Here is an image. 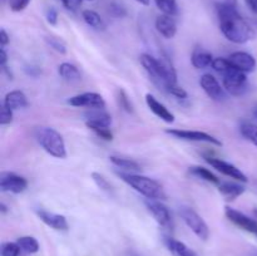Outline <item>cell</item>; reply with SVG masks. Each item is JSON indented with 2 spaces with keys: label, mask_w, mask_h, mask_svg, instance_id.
Instances as JSON below:
<instances>
[{
  "label": "cell",
  "mask_w": 257,
  "mask_h": 256,
  "mask_svg": "<svg viewBox=\"0 0 257 256\" xmlns=\"http://www.w3.org/2000/svg\"><path fill=\"white\" fill-rule=\"evenodd\" d=\"M166 133L170 136H173L175 138H178V140L192 141V142H206L215 146H222V142L218 138L213 137V136L208 135L206 132H201V131L166 130Z\"/></svg>",
  "instance_id": "cell-6"
},
{
  "label": "cell",
  "mask_w": 257,
  "mask_h": 256,
  "mask_svg": "<svg viewBox=\"0 0 257 256\" xmlns=\"http://www.w3.org/2000/svg\"><path fill=\"white\" fill-rule=\"evenodd\" d=\"M87 127L89 128L90 131L95 133L99 138L104 141H112L113 140V133L110 131L109 125H104V124H100V123H95V122H85Z\"/></svg>",
  "instance_id": "cell-27"
},
{
  "label": "cell",
  "mask_w": 257,
  "mask_h": 256,
  "mask_svg": "<svg viewBox=\"0 0 257 256\" xmlns=\"http://www.w3.org/2000/svg\"><path fill=\"white\" fill-rule=\"evenodd\" d=\"M256 236H257V233H256Z\"/></svg>",
  "instance_id": "cell-54"
},
{
  "label": "cell",
  "mask_w": 257,
  "mask_h": 256,
  "mask_svg": "<svg viewBox=\"0 0 257 256\" xmlns=\"http://www.w3.org/2000/svg\"><path fill=\"white\" fill-rule=\"evenodd\" d=\"M166 90H167L171 95L177 98V99H187L188 97L187 92H186L182 87H180V85L177 84H170L167 88H166Z\"/></svg>",
  "instance_id": "cell-36"
},
{
  "label": "cell",
  "mask_w": 257,
  "mask_h": 256,
  "mask_svg": "<svg viewBox=\"0 0 257 256\" xmlns=\"http://www.w3.org/2000/svg\"><path fill=\"white\" fill-rule=\"evenodd\" d=\"M252 256H257V248H256V250L252 251Z\"/></svg>",
  "instance_id": "cell-49"
},
{
  "label": "cell",
  "mask_w": 257,
  "mask_h": 256,
  "mask_svg": "<svg viewBox=\"0 0 257 256\" xmlns=\"http://www.w3.org/2000/svg\"><path fill=\"white\" fill-rule=\"evenodd\" d=\"M82 18L85 22V24L89 25L90 28L95 30H104L105 29V23L103 22V19L100 18V15L98 14L94 10H84L82 13Z\"/></svg>",
  "instance_id": "cell-22"
},
{
  "label": "cell",
  "mask_w": 257,
  "mask_h": 256,
  "mask_svg": "<svg viewBox=\"0 0 257 256\" xmlns=\"http://www.w3.org/2000/svg\"><path fill=\"white\" fill-rule=\"evenodd\" d=\"M12 120H13V110L9 109V108L5 107V105L3 104L2 113H0V124L2 125L10 124Z\"/></svg>",
  "instance_id": "cell-39"
},
{
  "label": "cell",
  "mask_w": 257,
  "mask_h": 256,
  "mask_svg": "<svg viewBox=\"0 0 257 256\" xmlns=\"http://www.w3.org/2000/svg\"><path fill=\"white\" fill-rule=\"evenodd\" d=\"M45 19H47L48 24L50 25H57L58 23V12L54 8H49L45 13Z\"/></svg>",
  "instance_id": "cell-40"
},
{
  "label": "cell",
  "mask_w": 257,
  "mask_h": 256,
  "mask_svg": "<svg viewBox=\"0 0 257 256\" xmlns=\"http://www.w3.org/2000/svg\"><path fill=\"white\" fill-rule=\"evenodd\" d=\"M145 203L146 207L151 212V215L157 221L158 225L165 228L172 227V216H171L170 210L162 202H160L158 200H150V198H147Z\"/></svg>",
  "instance_id": "cell-10"
},
{
  "label": "cell",
  "mask_w": 257,
  "mask_h": 256,
  "mask_svg": "<svg viewBox=\"0 0 257 256\" xmlns=\"http://www.w3.org/2000/svg\"><path fill=\"white\" fill-rule=\"evenodd\" d=\"M35 137L43 150L55 158L67 157V148L62 135L54 128L39 127L35 132Z\"/></svg>",
  "instance_id": "cell-4"
},
{
  "label": "cell",
  "mask_w": 257,
  "mask_h": 256,
  "mask_svg": "<svg viewBox=\"0 0 257 256\" xmlns=\"http://www.w3.org/2000/svg\"><path fill=\"white\" fill-rule=\"evenodd\" d=\"M200 85L211 99L220 102L226 98L225 88L212 74H203L200 79Z\"/></svg>",
  "instance_id": "cell-11"
},
{
  "label": "cell",
  "mask_w": 257,
  "mask_h": 256,
  "mask_svg": "<svg viewBox=\"0 0 257 256\" xmlns=\"http://www.w3.org/2000/svg\"><path fill=\"white\" fill-rule=\"evenodd\" d=\"M228 60L243 73H251L256 69V59L246 52L232 53L228 57Z\"/></svg>",
  "instance_id": "cell-15"
},
{
  "label": "cell",
  "mask_w": 257,
  "mask_h": 256,
  "mask_svg": "<svg viewBox=\"0 0 257 256\" xmlns=\"http://www.w3.org/2000/svg\"><path fill=\"white\" fill-rule=\"evenodd\" d=\"M218 191L226 201H235L246 191L245 186L235 182H222L218 185Z\"/></svg>",
  "instance_id": "cell-17"
},
{
  "label": "cell",
  "mask_w": 257,
  "mask_h": 256,
  "mask_svg": "<svg viewBox=\"0 0 257 256\" xmlns=\"http://www.w3.org/2000/svg\"><path fill=\"white\" fill-rule=\"evenodd\" d=\"M117 100H118V104H119V107L122 108L123 110H125V112H128V113L133 112L132 103H131L127 93H125L123 89L117 90Z\"/></svg>",
  "instance_id": "cell-33"
},
{
  "label": "cell",
  "mask_w": 257,
  "mask_h": 256,
  "mask_svg": "<svg viewBox=\"0 0 257 256\" xmlns=\"http://www.w3.org/2000/svg\"><path fill=\"white\" fill-rule=\"evenodd\" d=\"M188 172L191 173L195 177L201 178L203 181H207V182L213 183V185H220V178L216 175H213L210 170L205 167H200V166H195V167H190Z\"/></svg>",
  "instance_id": "cell-24"
},
{
  "label": "cell",
  "mask_w": 257,
  "mask_h": 256,
  "mask_svg": "<svg viewBox=\"0 0 257 256\" xmlns=\"http://www.w3.org/2000/svg\"><path fill=\"white\" fill-rule=\"evenodd\" d=\"M226 217L231 221L232 223H235L236 226H238L242 230L247 231V232L251 233H257V221L253 220V218L248 217L245 213L240 212V211L235 210L232 207H226L225 208Z\"/></svg>",
  "instance_id": "cell-12"
},
{
  "label": "cell",
  "mask_w": 257,
  "mask_h": 256,
  "mask_svg": "<svg viewBox=\"0 0 257 256\" xmlns=\"http://www.w3.org/2000/svg\"><path fill=\"white\" fill-rule=\"evenodd\" d=\"M156 29L166 39H172L177 34V24L173 17L167 14H162L156 19Z\"/></svg>",
  "instance_id": "cell-16"
},
{
  "label": "cell",
  "mask_w": 257,
  "mask_h": 256,
  "mask_svg": "<svg viewBox=\"0 0 257 256\" xmlns=\"http://www.w3.org/2000/svg\"><path fill=\"white\" fill-rule=\"evenodd\" d=\"M85 117H87L88 122L100 123V124L104 125H110V123H112L110 114H108L103 109H92L90 112L85 113Z\"/></svg>",
  "instance_id": "cell-25"
},
{
  "label": "cell",
  "mask_w": 257,
  "mask_h": 256,
  "mask_svg": "<svg viewBox=\"0 0 257 256\" xmlns=\"http://www.w3.org/2000/svg\"><path fill=\"white\" fill-rule=\"evenodd\" d=\"M255 25H256V27H257V19L255 20Z\"/></svg>",
  "instance_id": "cell-51"
},
{
  "label": "cell",
  "mask_w": 257,
  "mask_h": 256,
  "mask_svg": "<svg viewBox=\"0 0 257 256\" xmlns=\"http://www.w3.org/2000/svg\"><path fill=\"white\" fill-rule=\"evenodd\" d=\"M30 2H32V0H9V7L13 12L19 13L23 12V10L27 8Z\"/></svg>",
  "instance_id": "cell-38"
},
{
  "label": "cell",
  "mask_w": 257,
  "mask_h": 256,
  "mask_svg": "<svg viewBox=\"0 0 257 256\" xmlns=\"http://www.w3.org/2000/svg\"><path fill=\"white\" fill-rule=\"evenodd\" d=\"M28 181L23 176L17 175L14 172H2L0 173V190L3 192L22 193L27 190Z\"/></svg>",
  "instance_id": "cell-8"
},
{
  "label": "cell",
  "mask_w": 257,
  "mask_h": 256,
  "mask_svg": "<svg viewBox=\"0 0 257 256\" xmlns=\"http://www.w3.org/2000/svg\"><path fill=\"white\" fill-rule=\"evenodd\" d=\"M165 242L167 247L170 248V251H172L176 256H197L195 251L191 250L186 243L181 242V241L176 240V238L166 237Z\"/></svg>",
  "instance_id": "cell-21"
},
{
  "label": "cell",
  "mask_w": 257,
  "mask_h": 256,
  "mask_svg": "<svg viewBox=\"0 0 257 256\" xmlns=\"http://www.w3.org/2000/svg\"><path fill=\"white\" fill-rule=\"evenodd\" d=\"M156 5L163 14L175 17L178 14L177 0H155Z\"/></svg>",
  "instance_id": "cell-28"
},
{
  "label": "cell",
  "mask_w": 257,
  "mask_h": 256,
  "mask_svg": "<svg viewBox=\"0 0 257 256\" xmlns=\"http://www.w3.org/2000/svg\"><path fill=\"white\" fill-rule=\"evenodd\" d=\"M22 248L18 242H4L2 245V256H19Z\"/></svg>",
  "instance_id": "cell-34"
},
{
  "label": "cell",
  "mask_w": 257,
  "mask_h": 256,
  "mask_svg": "<svg viewBox=\"0 0 257 256\" xmlns=\"http://www.w3.org/2000/svg\"><path fill=\"white\" fill-rule=\"evenodd\" d=\"M87 2H93V0H87Z\"/></svg>",
  "instance_id": "cell-53"
},
{
  "label": "cell",
  "mask_w": 257,
  "mask_h": 256,
  "mask_svg": "<svg viewBox=\"0 0 257 256\" xmlns=\"http://www.w3.org/2000/svg\"><path fill=\"white\" fill-rule=\"evenodd\" d=\"M118 176L127 185L135 188L138 193L145 196L146 198H150V200H165L166 198V193L163 191L162 185L153 178L147 177V176L123 172H118Z\"/></svg>",
  "instance_id": "cell-3"
},
{
  "label": "cell",
  "mask_w": 257,
  "mask_h": 256,
  "mask_svg": "<svg viewBox=\"0 0 257 256\" xmlns=\"http://www.w3.org/2000/svg\"><path fill=\"white\" fill-rule=\"evenodd\" d=\"M17 242L22 248V251L27 253H35L39 251V242L33 236H22V237L18 238Z\"/></svg>",
  "instance_id": "cell-26"
},
{
  "label": "cell",
  "mask_w": 257,
  "mask_h": 256,
  "mask_svg": "<svg viewBox=\"0 0 257 256\" xmlns=\"http://www.w3.org/2000/svg\"><path fill=\"white\" fill-rule=\"evenodd\" d=\"M240 133L243 138L250 141L257 147V124L245 122L240 125Z\"/></svg>",
  "instance_id": "cell-29"
},
{
  "label": "cell",
  "mask_w": 257,
  "mask_h": 256,
  "mask_svg": "<svg viewBox=\"0 0 257 256\" xmlns=\"http://www.w3.org/2000/svg\"><path fill=\"white\" fill-rule=\"evenodd\" d=\"M223 88L227 93L235 97H240L247 92V84H235V83H223Z\"/></svg>",
  "instance_id": "cell-30"
},
{
  "label": "cell",
  "mask_w": 257,
  "mask_h": 256,
  "mask_svg": "<svg viewBox=\"0 0 257 256\" xmlns=\"http://www.w3.org/2000/svg\"><path fill=\"white\" fill-rule=\"evenodd\" d=\"M59 2H62V4L64 5L65 9L70 10V12L78 10V8L82 4V0H59Z\"/></svg>",
  "instance_id": "cell-41"
},
{
  "label": "cell",
  "mask_w": 257,
  "mask_h": 256,
  "mask_svg": "<svg viewBox=\"0 0 257 256\" xmlns=\"http://www.w3.org/2000/svg\"><path fill=\"white\" fill-rule=\"evenodd\" d=\"M136 2L140 3L141 5H145V7H148V5H150L151 0H136Z\"/></svg>",
  "instance_id": "cell-47"
},
{
  "label": "cell",
  "mask_w": 257,
  "mask_h": 256,
  "mask_svg": "<svg viewBox=\"0 0 257 256\" xmlns=\"http://www.w3.org/2000/svg\"><path fill=\"white\" fill-rule=\"evenodd\" d=\"M222 3H225L226 5L232 8H237V0H223Z\"/></svg>",
  "instance_id": "cell-46"
},
{
  "label": "cell",
  "mask_w": 257,
  "mask_h": 256,
  "mask_svg": "<svg viewBox=\"0 0 257 256\" xmlns=\"http://www.w3.org/2000/svg\"><path fill=\"white\" fill-rule=\"evenodd\" d=\"M2 2H3V3H5V2H7V0H2Z\"/></svg>",
  "instance_id": "cell-52"
},
{
  "label": "cell",
  "mask_w": 257,
  "mask_h": 256,
  "mask_svg": "<svg viewBox=\"0 0 257 256\" xmlns=\"http://www.w3.org/2000/svg\"><path fill=\"white\" fill-rule=\"evenodd\" d=\"M0 211H2V213H7L8 212V207L3 202L0 203Z\"/></svg>",
  "instance_id": "cell-48"
},
{
  "label": "cell",
  "mask_w": 257,
  "mask_h": 256,
  "mask_svg": "<svg viewBox=\"0 0 257 256\" xmlns=\"http://www.w3.org/2000/svg\"><path fill=\"white\" fill-rule=\"evenodd\" d=\"M35 213H37L38 217H39L45 225L54 228V230L65 231L68 230V227H69L65 216L59 215V213L49 212V211H45V210H35Z\"/></svg>",
  "instance_id": "cell-13"
},
{
  "label": "cell",
  "mask_w": 257,
  "mask_h": 256,
  "mask_svg": "<svg viewBox=\"0 0 257 256\" xmlns=\"http://www.w3.org/2000/svg\"><path fill=\"white\" fill-rule=\"evenodd\" d=\"M25 73L30 77H38L40 74V69L38 67H34V65H28V67L24 68Z\"/></svg>",
  "instance_id": "cell-43"
},
{
  "label": "cell",
  "mask_w": 257,
  "mask_h": 256,
  "mask_svg": "<svg viewBox=\"0 0 257 256\" xmlns=\"http://www.w3.org/2000/svg\"><path fill=\"white\" fill-rule=\"evenodd\" d=\"M58 74L65 80V82L69 83H75L79 82L82 79V74H80L79 69L75 67L72 63H62V64L58 67Z\"/></svg>",
  "instance_id": "cell-20"
},
{
  "label": "cell",
  "mask_w": 257,
  "mask_h": 256,
  "mask_svg": "<svg viewBox=\"0 0 257 256\" xmlns=\"http://www.w3.org/2000/svg\"><path fill=\"white\" fill-rule=\"evenodd\" d=\"M245 3L248 9L257 15V0H245Z\"/></svg>",
  "instance_id": "cell-45"
},
{
  "label": "cell",
  "mask_w": 257,
  "mask_h": 256,
  "mask_svg": "<svg viewBox=\"0 0 257 256\" xmlns=\"http://www.w3.org/2000/svg\"><path fill=\"white\" fill-rule=\"evenodd\" d=\"M3 104L12 110L24 108L28 105L27 95H25L22 90H12V92H9L5 95L4 103H3Z\"/></svg>",
  "instance_id": "cell-19"
},
{
  "label": "cell",
  "mask_w": 257,
  "mask_h": 256,
  "mask_svg": "<svg viewBox=\"0 0 257 256\" xmlns=\"http://www.w3.org/2000/svg\"><path fill=\"white\" fill-rule=\"evenodd\" d=\"M9 42H10V37L8 35L7 30L0 29V45H2V48H5V45L9 44Z\"/></svg>",
  "instance_id": "cell-42"
},
{
  "label": "cell",
  "mask_w": 257,
  "mask_h": 256,
  "mask_svg": "<svg viewBox=\"0 0 257 256\" xmlns=\"http://www.w3.org/2000/svg\"><path fill=\"white\" fill-rule=\"evenodd\" d=\"M205 160L207 161V163H210L215 170H217L218 172L223 173L225 176H228V177L233 178V180L242 183H246L248 181L247 176H246L240 168H237L235 165H232V163L226 162V161L221 160V158H216V157H206Z\"/></svg>",
  "instance_id": "cell-9"
},
{
  "label": "cell",
  "mask_w": 257,
  "mask_h": 256,
  "mask_svg": "<svg viewBox=\"0 0 257 256\" xmlns=\"http://www.w3.org/2000/svg\"><path fill=\"white\" fill-rule=\"evenodd\" d=\"M7 62H8V54L5 52V48H2L0 49V67L4 68L7 67Z\"/></svg>",
  "instance_id": "cell-44"
},
{
  "label": "cell",
  "mask_w": 257,
  "mask_h": 256,
  "mask_svg": "<svg viewBox=\"0 0 257 256\" xmlns=\"http://www.w3.org/2000/svg\"><path fill=\"white\" fill-rule=\"evenodd\" d=\"M253 115L257 118V108H255V110H253Z\"/></svg>",
  "instance_id": "cell-50"
},
{
  "label": "cell",
  "mask_w": 257,
  "mask_h": 256,
  "mask_svg": "<svg viewBox=\"0 0 257 256\" xmlns=\"http://www.w3.org/2000/svg\"><path fill=\"white\" fill-rule=\"evenodd\" d=\"M67 102L73 107H85L89 109H104L105 108V102L102 95L94 92H85L82 94L73 95Z\"/></svg>",
  "instance_id": "cell-7"
},
{
  "label": "cell",
  "mask_w": 257,
  "mask_h": 256,
  "mask_svg": "<svg viewBox=\"0 0 257 256\" xmlns=\"http://www.w3.org/2000/svg\"><path fill=\"white\" fill-rule=\"evenodd\" d=\"M109 13L115 18H124L127 15V10L123 5L118 4V3H112L109 5Z\"/></svg>",
  "instance_id": "cell-37"
},
{
  "label": "cell",
  "mask_w": 257,
  "mask_h": 256,
  "mask_svg": "<svg viewBox=\"0 0 257 256\" xmlns=\"http://www.w3.org/2000/svg\"><path fill=\"white\" fill-rule=\"evenodd\" d=\"M146 103H147L148 108L157 115L158 118L163 120L166 123H173L175 122V114L166 107L163 103H161L155 95H152L151 93L146 94Z\"/></svg>",
  "instance_id": "cell-14"
},
{
  "label": "cell",
  "mask_w": 257,
  "mask_h": 256,
  "mask_svg": "<svg viewBox=\"0 0 257 256\" xmlns=\"http://www.w3.org/2000/svg\"><path fill=\"white\" fill-rule=\"evenodd\" d=\"M141 64L148 75L165 89L170 84H177V72L167 57L155 58L150 54H142Z\"/></svg>",
  "instance_id": "cell-2"
},
{
  "label": "cell",
  "mask_w": 257,
  "mask_h": 256,
  "mask_svg": "<svg viewBox=\"0 0 257 256\" xmlns=\"http://www.w3.org/2000/svg\"><path fill=\"white\" fill-rule=\"evenodd\" d=\"M45 42H47V44L49 45L53 50H55V52L60 53V54H65V53H67V45H65V43L63 42L62 39H59V38L47 37L45 38Z\"/></svg>",
  "instance_id": "cell-32"
},
{
  "label": "cell",
  "mask_w": 257,
  "mask_h": 256,
  "mask_svg": "<svg viewBox=\"0 0 257 256\" xmlns=\"http://www.w3.org/2000/svg\"><path fill=\"white\" fill-rule=\"evenodd\" d=\"M231 67H232V63L228 60V58H216L212 63V68L220 74L227 72Z\"/></svg>",
  "instance_id": "cell-35"
},
{
  "label": "cell",
  "mask_w": 257,
  "mask_h": 256,
  "mask_svg": "<svg viewBox=\"0 0 257 256\" xmlns=\"http://www.w3.org/2000/svg\"><path fill=\"white\" fill-rule=\"evenodd\" d=\"M110 162L118 168H122L125 171H140L141 165L137 161L132 160V158H125L120 157V156H110L109 157Z\"/></svg>",
  "instance_id": "cell-23"
},
{
  "label": "cell",
  "mask_w": 257,
  "mask_h": 256,
  "mask_svg": "<svg viewBox=\"0 0 257 256\" xmlns=\"http://www.w3.org/2000/svg\"><path fill=\"white\" fill-rule=\"evenodd\" d=\"M213 57L208 50L202 49V48H196L191 57V62L196 69H205V68L212 67Z\"/></svg>",
  "instance_id": "cell-18"
},
{
  "label": "cell",
  "mask_w": 257,
  "mask_h": 256,
  "mask_svg": "<svg viewBox=\"0 0 257 256\" xmlns=\"http://www.w3.org/2000/svg\"><path fill=\"white\" fill-rule=\"evenodd\" d=\"M180 216L183 222L191 228L193 233L201 240L206 241L210 237V228H208L206 221L191 207H181Z\"/></svg>",
  "instance_id": "cell-5"
},
{
  "label": "cell",
  "mask_w": 257,
  "mask_h": 256,
  "mask_svg": "<svg viewBox=\"0 0 257 256\" xmlns=\"http://www.w3.org/2000/svg\"><path fill=\"white\" fill-rule=\"evenodd\" d=\"M92 178H93V181H94L95 185H97L98 187L100 188V190L104 191V192H107V193H112L113 192L112 185L108 182V180L104 177V176H102L100 173H98V172H93L92 173Z\"/></svg>",
  "instance_id": "cell-31"
},
{
  "label": "cell",
  "mask_w": 257,
  "mask_h": 256,
  "mask_svg": "<svg viewBox=\"0 0 257 256\" xmlns=\"http://www.w3.org/2000/svg\"><path fill=\"white\" fill-rule=\"evenodd\" d=\"M220 29L226 39L235 44H245L255 38V29L238 13L237 8L220 3L216 5Z\"/></svg>",
  "instance_id": "cell-1"
}]
</instances>
